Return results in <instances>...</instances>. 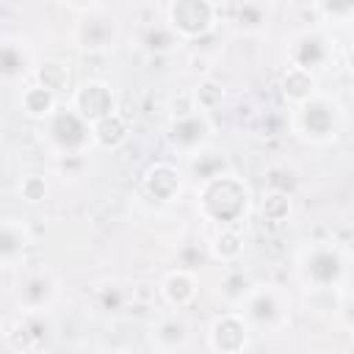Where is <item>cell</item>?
I'll return each mask as SVG.
<instances>
[{
    "instance_id": "d4e9b609",
    "label": "cell",
    "mask_w": 354,
    "mask_h": 354,
    "mask_svg": "<svg viewBox=\"0 0 354 354\" xmlns=\"http://www.w3.org/2000/svg\"><path fill=\"white\" fill-rule=\"evenodd\" d=\"M136 41L147 55H166L180 44V39L174 36V30L166 22H147L136 33Z\"/></svg>"
},
{
    "instance_id": "ffe728a7",
    "label": "cell",
    "mask_w": 354,
    "mask_h": 354,
    "mask_svg": "<svg viewBox=\"0 0 354 354\" xmlns=\"http://www.w3.org/2000/svg\"><path fill=\"white\" fill-rule=\"evenodd\" d=\"M130 133H133L130 119H127L119 108H116L113 113H108V116H102V119H97V122L91 124L94 147H97V149H105V152H113V149L124 147L127 138H130Z\"/></svg>"
},
{
    "instance_id": "44dd1931",
    "label": "cell",
    "mask_w": 354,
    "mask_h": 354,
    "mask_svg": "<svg viewBox=\"0 0 354 354\" xmlns=\"http://www.w3.org/2000/svg\"><path fill=\"white\" fill-rule=\"evenodd\" d=\"M315 91H318L315 72H307V69H299V66L288 64V69L279 75V94L288 105H299L307 97H313Z\"/></svg>"
},
{
    "instance_id": "9c48e42d",
    "label": "cell",
    "mask_w": 354,
    "mask_h": 354,
    "mask_svg": "<svg viewBox=\"0 0 354 354\" xmlns=\"http://www.w3.org/2000/svg\"><path fill=\"white\" fill-rule=\"evenodd\" d=\"M58 277L50 268H28L14 285V304L25 313H47L58 299Z\"/></svg>"
},
{
    "instance_id": "7402d4cb",
    "label": "cell",
    "mask_w": 354,
    "mask_h": 354,
    "mask_svg": "<svg viewBox=\"0 0 354 354\" xmlns=\"http://www.w3.org/2000/svg\"><path fill=\"white\" fill-rule=\"evenodd\" d=\"M243 249H246V241H243L241 227H216V232L210 235V243H207L210 257L221 266L238 263L243 257Z\"/></svg>"
},
{
    "instance_id": "603a6c76",
    "label": "cell",
    "mask_w": 354,
    "mask_h": 354,
    "mask_svg": "<svg viewBox=\"0 0 354 354\" xmlns=\"http://www.w3.org/2000/svg\"><path fill=\"white\" fill-rule=\"evenodd\" d=\"M58 108V94H53L50 88L39 86V83H28L22 86V94H19V111L33 119V122H44L53 111Z\"/></svg>"
},
{
    "instance_id": "30bf717a",
    "label": "cell",
    "mask_w": 354,
    "mask_h": 354,
    "mask_svg": "<svg viewBox=\"0 0 354 354\" xmlns=\"http://www.w3.org/2000/svg\"><path fill=\"white\" fill-rule=\"evenodd\" d=\"M252 326L238 307L218 313L207 324V348L216 354H243L252 346Z\"/></svg>"
},
{
    "instance_id": "52a82bcc",
    "label": "cell",
    "mask_w": 354,
    "mask_h": 354,
    "mask_svg": "<svg viewBox=\"0 0 354 354\" xmlns=\"http://www.w3.org/2000/svg\"><path fill=\"white\" fill-rule=\"evenodd\" d=\"M213 119L207 111H199V108H191L185 113H177V116H169V124H166V144L169 149H174L177 155L183 158H191L196 155L199 149L210 147L213 144Z\"/></svg>"
},
{
    "instance_id": "ba28073f",
    "label": "cell",
    "mask_w": 354,
    "mask_h": 354,
    "mask_svg": "<svg viewBox=\"0 0 354 354\" xmlns=\"http://www.w3.org/2000/svg\"><path fill=\"white\" fill-rule=\"evenodd\" d=\"M53 332H55V324L50 318V310L47 313H25V310H19L6 326L3 343L17 354H30V351L47 348Z\"/></svg>"
},
{
    "instance_id": "8fae6325",
    "label": "cell",
    "mask_w": 354,
    "mask_h": 354,
    "mask_svg": "<svg viewBox=\"0 0 354 354\" xmlns=\"http://www.w3.org/2000/svg\"><path fill=\"white\" fill-rule=\"evenodd\" d=\"M183 188H185V174L177 163H169V160H152L138 177L141 196L155 205L177 202L183 196Z\"/></svg>"
},
{
    "instance_id": "cb8c5ba5",
    "label": "cell",
    "mask_w": 354,
    "mask_h": 354,
    "mask_svg": "<svg viewBox=\"0 0 354 354\" xmlns=\"http://www.w3.org/2000/svg\"><path fill=\"white\" fill-rule=\"evenodd\" d=\"M257 210H260L263 224H268V227H285L290 221V216H293V199L282 188H268L260 196Z\"/></svg>"
},
{
    "instance_id": "ac0fdd59",
    "label": "cell",
    "mask_w": 354,
    "mask_h": 354,
    "mask_svg": "<svg viewBox=\"0 0 354 354\" xmlns=\"http://www.w3.org/2000/svg\"><path fill=\"white\" fill-rule=\"evenodd\" d=\"M160 299L171 307V310H185L196 301L199 296V277L188 268H171L160 277Z\"/></svg>"
},
{
    "instance_id": "2e32d148",
    "label": "cell",
    "mask_w": 354,
    "mask_h": 354,
    "mask_svg": "<svg viewBox=\"0 0 354 354\" xmlns=\"http://www.w3.org/2000/svg\"><path fill=\"white\" fill-rule=\"evenodd\" d=\"M188 343H191V324L180 313L160 315L149 329V346L155 351H163V354L183 351V348H188Z\"/></svg>"
},
{
    "instance_id": "4fadbf2b",
    "label": "cell",
    "mask_w": 354,
    "mask_h": 354,
    "mask_svg": "<svg viewBox=\"0 0 354 354\" xmlns=\"http://www.w3.org/2000/svg\"><path fill=\"white\" fill-rule=\"evenodd\" d=\"M69 108L77 111L86 122H97L108 113H113L119 108V100H116V91L108 80H100V77H88L83 80L80 86L72 88L69 94Z\"/></svg>"
},
{
    "instance_id": "e0dca14e",
    "label": "cell",
    "mask_w": 354,
    "mask_h": 354,
    "mask_svg": "<svg viewBox=\"0 0 354 354\" xmlns=\"http://www.w3.org/2000/svg\"><path fill=\"white\" fill-rule=\"evenodd\" d=\"M33 246V232L19 218H0V268H14Z\"/></svg>"
},
{
    "instance_id": "d6a6232c",
    "label": "cell",
    "mask_w": 354,
    "mask_h": 354,
    "mask_svg": "<svg viewBox=\"0 0 354 354\" xmlns=\"http://www.w3.org/2000/svg\"><path fill=\"white\" fill-rule=\"evenodd\" d=\"M61 6H66V8H72V11H77V14H86V11H94V8H100V3L102 0H58Z\"/></svg>"
},
{
    "instance_id": "83f0119b",
    "label": "cell",
    "mask_w": 354,
    "mask_h": 354,
    "mask_svg": "<svg viewBox=\"0 0 354 354\" xmlns=\"http://www.w3.org/2000/svg\"><path fill=\"white\" fill-rule=\"evenodd\" d=\"M191 100H194V105L199 108V111H216V108H221L224 105V100H227V88H224V83L221 80H216V77H202L194 88H191Z\"/></svg>"
},
{
    "instance_id": "5b68a950",
    "label": "cell",
    "mask_w": 354,
    "mask_h": 354,
    "mask_svg": "<svg viewBox=\"0 0 354 354\" xmlns=\"http://www.w3.org/2000/svg\"><path fill=\"white\" fill-rule=\"evenodd\" d=\"M238 310L249 321L252 332L274 335V332H282L290 324V296L279 285L254 282L252 290L238 304Z\"/></svg>"
},
{
    "instance_id": "3957f363",
    "label": "cell",
    "mask_w": 354,
    "mask_h": 354,
    "mask_svg": "<svg viewBox=\"0 0 354 354\" xmlns=\"http://www.w3.org/2000/svg\"><path fill=\"white\" fill-rule=\"evenodd\" d=\"M348 249L335 241H318L299 252L296 277L301 288H348Z\"/></svg>"
},
{
    "instance_id": "d6986e66",
    "label": "cell",
    "mask_w": 354,
    "mask_h": 354,
    "mask_svg": "<svg viewBox=\"0 0 354 354\" xmlns=\"http://www.w3.org/2000/svg\"><path fill=\"white\" fill-rule=\"evenodd\" d=\"M33 72V58L25 41L19 39H3L0 41V80L3 83H19L30 77Z\"/></svg>"
},
{
    "instance_id": "7c38bea8",
    "label": "cell",
    "mask_w": 354,
    "mask_h": 354,
    "mask_svg": "<svg viewBox=\"0 0 354 354\" xmlns=\"http://www.w3.org/2000/svg\"><path fill=\"white\" fill-rule=\"evenodd\" d=\"M332 58H335V41L318 28L296 33L288 44V64L299 66V69H307V72L326 69L332 64Z\"/></svg>"
},
{
    "instance_id": "4dcf8cb0",
    "label": "cell",
    "mask_w": 354,
    "mask_h": 354,
    "mask_svg": "<svg viewBox=\"0 0 354 354\" xmlns=\"http://www.w3.org/2000/svg\"><path fill=\"white\" fill-rule=\"evenodd\" d=\"M130 296H133L130 288H124L119 282H108V285L97 288V304L105 313H122L130 304Z\"/></svg>"
},
{
    "instance_id": "5bb4252c",
    "label": "cell",
    "mask_w": 354,
    "mask_h": 354,
    "mask_svg": "<svg viewBox=\"0 0 354 354\" xmlns=\"http://www.w3.org/2000/svg\"><path fill=\"white\" fill-rule=\"evenodd\" d=\"M119 41V22L102 8L86 11L75 25V44L86 53H108Z\"/></svg>"
},
{
    "instance_id": "f1b7e54d",
    "label": "cell",
    "mask_w": 354,
    "mask_h": 354,
    "mask_svg": "<svg viewBox=\"0 0 354 354\" xmlns=\"http://www.w3.org/2000/svg\"><path fill=\"white\" fill-rule=\"evenodd\" d=\"M188 169H191V174L196 180H205V177H213L216 171H224L227 169V158H224V152H216V149L205 147V149H199L196 155L188 158Z\"/></svg>"
},
{
    "instance_id": "277c9868",
    "label": "cell",
    "mask_w": 354,
    "mask_h": 354,
    "mask_svg": "<svg viewBox=\"0 0 354 354\" xmlns=\"http://www.w3.org/2000/svg\"><path fill=\"white\" fill-rule=\"evenodd\" d=\"M41 124V141L55 158H75L94 149L91 138V122H86L77 111L69 105H58Z\"/></svg>"
},
{
    "instance_id": "7a4b0ae2",
    "label": "cell",
    "mask_w": 354,
    "mask_h": 354,
    "mask_svg": "<svg viewBox=\"0 0 354 354\" xmlns=\"http://www.w3.org/2000/svg\"><path fill=\"white\" fill-rule=\"evenodd\" d=\"M290 108H293L290 111V122H288L290 133L299 141L310 144V147H329L346 130V111H343V105L335 97L324 94L321 88L313 97H307L304 102L290 105Z\"/></svg>"
},
{
    "instance_id": "9a60e30c",
    "label": "cell",
    "mask_w": 354,
    "mask_h": 354,
    "mask_svg": "<svg viewBox=\"0 0 354 354\" xmlns=\"http://www.w3.org/2000/svg\"><path fill=\"white\" fill-rule=\"evenodd\" d=\"M230 22L243 36H266L274 19L271 0H230Z\"/></svg>"
},
{
    "instance_id": "836d02e7",
    "label": "cell",
    "mask_w": 354,
    "mask_h": 354,
    "mask_svg": "<svg viewBox=\"0 0 354 354\" xmlns=\"http://www.w3.org/2000/svg\"><path fill=\"white\" fill-rule=\"evenodd\" d=\"M6 326H8V321L0 315V343H3V337H6Z\"/></svg>"
},
{
    "instance_id": "1f68e13d",
    "label": "cell",
    "mask_w": 354,
    "mask_h": 354,
    "mask_svg": "<svg viewBox=\"0 0 354 354\" xmlns=\"http://www.w3.org/2000/svg\"><path fill=\"white\" fill-rule=\"evenodd\" d=\"M315 8L332 25H348L354 17V0H315Z\"/></svg>"
},
{
    "instance_id": "8992f818",
    "label": "cell",
    "mask_w": 354,
    "mask_h": 354,
    "mask_svg": "<svg viewBox=\"0 0 354 354\" xmlns=\"http://www.w3.org/2000/svg\"><path fill=\"white\" fill-rule=\"evenodd\" d=\"M166 25L174 30L180 41H199L216 30L218 3L216 0H169Z\"/></svg>"
},
{
    "instance_id": "f546056e",
    "label": "cell",
    "mask_w": 354,
    "mask_h": 354,
    "mask_svg": "<svg viewBox=\"0 0 354 354\" xmlns=\"http://www.w3.org/2000/svg\"><path fill=\"white\" fill-rule=\"evenodd\" d=\"M50 194V183L44 174L39 171H28L17 180V196L25 202V205H41Z\"/></svg>"
},
{
    "instance_id": "6da1fadb",
    "label": "cell",
    "mask_w": 354,
    "mask_h": 354,
    "mask_svg": "<svg viewBox=\"0 0 354 354\" xmlns=\"http://www.w3.org/2000/svg\"><path fill=\"white\" fill-rule=\"evenodd\" d=\"M254 207L249 183L232 169L196 183V213L216 227H241Z\"/></svg>"
},
{
    "instance_id": "4316f807",
    "label": "cell",
    "mask_w": 354,
    "mask_h": 354,
    "mask_svg": "<svg viewBox=\"0 0 354 354\" xmlns=\"http://www.w3.org/2000/svg\"><path fill=\"white\" fill-rule=\"evenodd\" d=\"M252 285H254V279L249 277V271H243L241 266L230 263V266L224 268L221 279H218V296H221L230 307H238V304L243 301V296L252 290Z\"/></svg>"
},
{
    "instance_id": "484cf974",
    "label": "cell",
    "mask_w": 354,
    "mask_h": 354,
    "mask_svg": "<svg viewBox=\"0 0 354 354\" xmlns=\"http://www.w3.org/2000/svg\"><path fill=\"white\" fill-rule=\"evenodd\" d=\"M30 77H33V83H39V86H44V88H50L53 94L61 97L72 86V66L66 61L47 58V61H41V64L33 66Z\"/></svg>"
}]
</instances>
